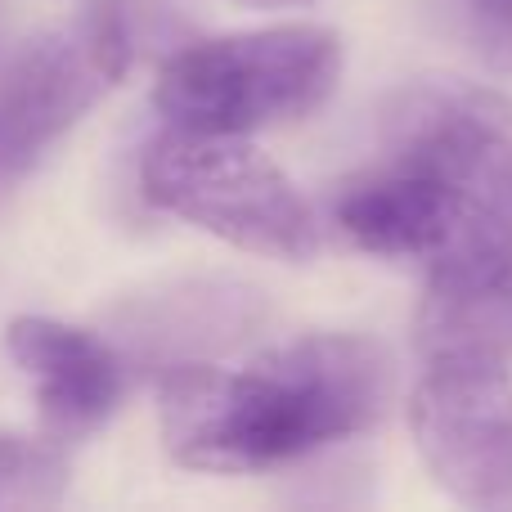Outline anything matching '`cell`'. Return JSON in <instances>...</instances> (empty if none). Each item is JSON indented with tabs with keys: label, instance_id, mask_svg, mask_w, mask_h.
<instances>
[{
	"label": "cell",
	"instance_id": "obj_4",
	"mask_svg": "<svg viewBox=\"0 0 512 512\" xmlns=\"http://www.w3.org/2000/svg\"><path fill=\"white\" fill-rule=\"evenodd\" d=\"M140 189L158 212L239 252L306 265L319 256V221L288 171L252 135H207L162 126L144 149Z\"/></svg>",
	"mask_w": 512,
	"mask_h": 512
},
{
	"label": "cell",
	"instance_id": "obj_2",
	"mask_svg": "<svg viewBox=\"0 0 512 512\" xmlns=\"http://www.w3.org/2000/svg\"><path fill=\"white\" fill-rule=\"evenodd\" d=\"M391 355L360 333H292L243 364H171L158 378L162 450L189 472L252 477L378 427Z\"/></svg>",
	"mask_w": 512,
	"mask_h": 512
},
{
	"label": "cell",
	"instance_id": "obj_8",
	"mask_svg": "<svg viewBox=\"0 0 512 512\" xmlns=\"http://www.w3.org/2000/svg\"><path fill=\"white\" fill-rule=\"evenodd\" d=\"M68 490V459L59 441L0 432V508H45Z\"/></svg>",
	"mask_w": 512,
	"mask_h": 512
},
{
	"label": "cell",
	"instance_id": "obj_10",
	"mask_svg": "<svg viewBox=\"0 0 512 512\" xmlns=\"http://www.w3.org/2000/svg\"><path fill=\"white\" fill-rule=\"evenodd\" d=\"M243 5H256V9H288V5H310V0H243Z\"/></svg>",
	"mask_w": 512,
	"mask_h": 512
},
{
	"label": "cell",
	"instance_id": "obj_9",
	"mask_svg": "<svg viewBox=\"0 0 512 512\" xmlns=\"http://www.w3.org/2000/svg\"><path fill=\"white\" fill-rule=\"evenodd\" d=\"M477 41L499 68H512V0H468Z\"/></svg>",
	"mask_w": 512,
	"mask_h": 512
},
{
	"label": "cell",
	"instance_id": "obj_6",
	"mask_svg": "<svg viewBox=\"0 0 512 512\" xmlns=\"http://www.w3.org/2000/svg\"><path fill=\"white\" fill-rule=\"evenodd\" d=\"M131 68V36L108 9H81L32 36L0 72V176L59 144Z\"/></svg>",
	"mask_w": 512,
	"mask_h": 512
},
{
	"label": "cell",
	"instance_id": "obj_1",
	"mask_svg": "<svg viewBox=\"0 0 512 512\" xmlns=\"http://www.w3.org/2000/svg\"><path fill=\"white\" fill-rule=\"evenodd\" d=\"M333 221L351 248L418 265L427 297L512 301V99L459 77L396 90Z\"/></svg>",
	"mask_w": 512,
	"mask_h": 512
},
{
	"label": "cell",
	"instance_id": "obj_3",
	"mask_svg": "<svg viewBox=\"0 0 512 512\" xmlns=\"http://www.w3.org/2000/svg\"><path fill=\"white\" fill-rule=\"evenodd\" d=\"M342 68V36L324 23L203 36L158 68L153 108L180 131L256 135L319 113L342 86Z\"/></svg>",
	"mask_w": 512,
	"mask_h": 512
},
{
	"label": "cell",
	"instance_id": "obj_7",
	"mask_svg": "<svg viewBox=\"0 0 512 512\" xmlns=\"http://www.w3.org/2000/svg\"><path fill=\"white\" fill-rule=\"evenodd\" d=\"M5 351L36 396L54 441H81L122 409L126 369L99 333L50 315H18L5 328Z\"/></svg>",
	"mask_w": 512,
	"mask_h": 512
},
{
	"label": "cell",
	"instance_id": "obj_5",
	"mask_svg": "<svg viewBox=\"0 0 512 512\" xmlns=\"http://www.w3.org/2000/svg\"><path fill=\"white\" fill-rule=\"evenodd\" d=\"M409 391V432L432 481L472 508H512V355L432 351Z\"/></svg>",
	"mask_w": 512,
	"mask_h": 512
}]
</instances>
